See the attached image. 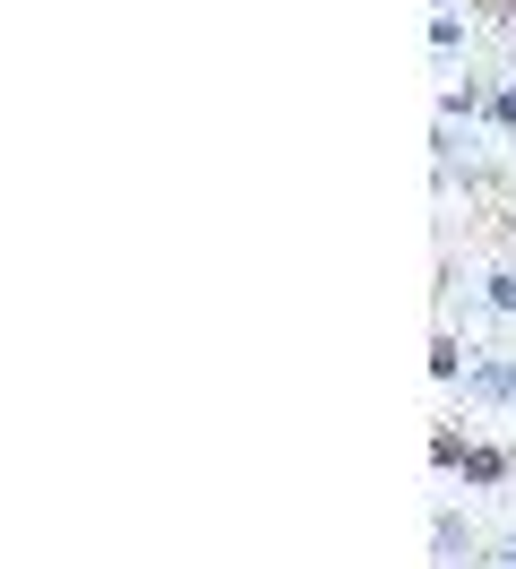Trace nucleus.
<instances>
[{
    "label": "nucleus",
    "mask_w": 516,
    "mask_h": 569,
    "mask_svg": "<svg viewBox=\"0 0 516 569\" xmlns=\"http://www.w3.org/2000/svg\"><path fill=\"white\" fill-rule=\"evenodd\" d=\"M482 112H490L499 130H516V87H499V96H490V104H482Z\"/></svg>",
    "instance_id": "nucleus-4"
},
{
    "label": "nucleus",
    "mask_w": 516,
    "mask_h": 569,
    "mask_svg": "<svg viewBox=\"0 0 516 569\" xmlns=\"http://www.w3.org/2000/svg\"><path fill=\"white\" fill-rule=\"evenodd\" d=\"M465 397H490V406H516V362H474V371H465Z\"/></svg>",
    "instance_id": "nucleus-1"
},
{
    "label": "nucleus",
    "mask_w": 516,
    "mask_h": 569,
    "mask_svg": "<svg viewBox=\"0 0 516 569\" xmlns=\"http://www.w3.org/2000/svg\"><path fill=\"white\" fill-rule=\"evenodd\" d=\"M499 9H516V0H499Z\"/></svg>",
    "instance_id": "nucleus-6"
},
{
    "label": "nucleus",
    "mask_w": 516,
    "mask_h": 569,
    "mask_svg": "<svg viewBox=\"0 0 516 569\" xmlns=\"http://www.w3.org/2000/svg\"><path fill=\"white\" fill-rule=\"evenodd\" d=\"M490 311H508V320H516V277H508V268L490 277Z\"/></svg>",
    "instance_id": "nucleus-3"
},
{
    "label": "nucleus",
    "mask_w": 516,
    "mask_h": 569,
    "mask_svg": "<svg viewBox=\"0 0 516 569\" xmlns=\"http://www.w3.org/2000/svg\"><path fill=\"white\" fill-rule=\"evenodd\" d=\"M439 458L465 466V483H499V475H508V458H499V449H456V440H439Z\"/></svg>",
    "instance_id": "nucleus-2"
},
{
    "label": "nucleus",
    "mask_w": 516,
    "mask_h": 569,
    "mask_svg": "<svg viewBox=\"0 0 516 569\" xmlns=\"http://www.w3.org/2000/svg\"><path fill=\"white\" fill-rule=\"evenodd\" d=\"M490 569H516V535H499V543H490Z\"/></svg>",
    "instance_id": "nucleus-5"
}]
</instances>
